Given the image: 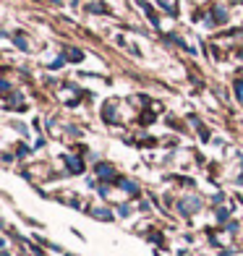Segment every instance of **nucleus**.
<instances>
[{"label": "nucleus", "mask_w": 243, "mask_h": 256, "mask_svg": "<svg viewBox=\"0 0 243 256\" xmlns=\"http://www.w3.org/2000/svg\"><path fill=\"white\" fill-rule=\"evenodd\" d=\"M160 3H162L165 10H170V14H176V10H178V0H160Z\"/></svg>", "instance_id": "obj_1"}]
</instances>
